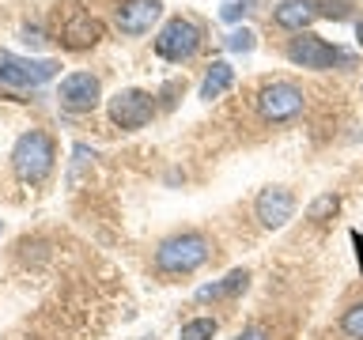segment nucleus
<instances>
[{
    "instance_id": "obj_1",
    "label": "nucleus",
    "mask_w": 363,
    "mask_h": 340,
    "mask_svg": "<svg viewBox=\"0 0 363 340\" xmlns=\"http://www.w3.org/2000/svg\"><path fill=\"white\" fill-rule=\"evenodd\" d=\"M208 238L197 234V231H186V234H174L167 238L163 246L155 249V268L159 272H170V276H182V272H193L208 261Z\"/></svg>"
},
{
    "instance_id": "obj_2",
    "label": "nucleus",
    "mask_w": 363,
    "mask_h": 340,
    "mask_svg": "<svg viewBox=\"0 0 363 340\" xmlns=\"http://www.w3.org/2000/svg\"><path fill=\"white\" fill-rule=\"evenodd\" d=\"M11 166H16V174L23 181H30V186L45 181L53 170V140L38 129L23 132L16 140V147H11Z\"/></svg>"
},
{
    "instance_id": "obj_3",
    "label": "nucleus",
    "mask_w": 363,
    "mask_h": 340,
    "mask_svg": "<svg viewBox=\"0 0 363 340\" xmlns=\"http://www.w3.org/2000/svg\"><path fill=\"white\" fill-rule=\"evenodd\" d=\"M57 61L50 57H16V53H0V84L4 87H38L45 79L57 76Z\"/></svg>"
},
{
    "instance_id": "obj_4",
    "label": "nucleus",
    "mask_w": 363,
    "mask_h": 340,
    "mask_svg": "<svg viewBox=\"0 0 363 340\" xmlns=\"http://www.w3.org/2000/svg\"><path fill=\"white\" fill-rule=\"evenodd\" d=\"M303 106H306L303 91L295 84H288V79H272V84H265L257 91V110L265 121H291L303 113Z\"/></svg>"
},
{
    "instance_id": "obj_5",
    "label": "nucleus",
    "mask_w": 363,
    "mask_h": 340,
    "mask_svg": "<svg viewBox=\"0 0 363 340\" xmlns=\"http://www.w3.org/2000/svg\"><path fill=\"white\" fill-rule=\"evenodd\" d=\"M197 50H201V30L193 27L189 19H170L155 38V53L163 57V61H174V64L189 61Z\"/></svg>"
},
{
    "instance_id": "obj_6",
    "label": "nucleus",
    "mask_w": 363,
    "mask_h": 340,
    "mask_svg": "<svg viewBox=\"0 0 363 340\" xmlns=\"http://www.w3.org/2000/svg\"><path fill=\"white\" fill-rule=\"evenodd\" d=\"M152 95L147 91H118V95L110 98V118L113 125H121V129H144L147 121H152Z\"/></svg>"
},
{
    "instance_id": "obj_7",
    "label": "nucleus",
    "mask_w": 363,
    "mask_h": 340,
    "mask_svg": "<svg viewBox=\"0 0 363 340\" xmlns=\"http://www.w3.org/2000/svg\"><path fill=\"white\" fill-rule=\"evenodd\" d=\"M288 61L299 64V68H329L337 61H345V53L333 50L325 38H318V34H295L288 42Z\"/></svg>"
},
{
    "instance_id": "obj_8",
    "label": "nucleus",
    "mask_w": 363,
    "mask_h": 340,
    "mask_svg": "<svg viewBox=\"0 0 363 340\" xmlns=\"http://www.w3.org/2000/svg\"><path fill=\"white\" fill-rule=\"evenodd\" d=\"M57 98H61L65 110H76V113L95 110L99 98H102L99 76H91V72H68L61 79V87H57Z\"/></svg>"
},
{
    "instance_id": "obj_9",
    "label": "nucleus",
    "mask_w": 363,
    "mask_h": 340,
    "mask_svg": "<svg viewBox=\"0 0 363 340\" xmlns=\"http://www.w3.org/2000/svg\"><path fill=\"white\" fill-rule=\"evenodd\" d=\"M102 38V23L84 8H68V16L61 19V45L65 50H87Z\"/></svg>"
},
{
    "instance_id": "obj_10",
    "label": "nucleus",
    "mask_w": 363,
    "mask_h": 340,
    "mask_svg": "<svg viewBox=\"0 0 363 340\" xmlns=\"http://www.w3.org/2000/svg\"><path fill=\"white\" fill-rule=\"evenodd\" d=\"M254 212H257L261 227H269V231H280V227L291 220V212H295V197H291L288 189H280V186H269V189H261Z\"/></svg>"
},
{
    "instance_id": "obj_11",
    "label": "nucleus",
    "mask_w": 363,
    "mask_h": 340,
    "mask_svg": "<svg viewBox=\"0 0 363 340\" xmlns=\"http://www.w3.org/2000/svg\"><path fill=\"white\" fill-rule=\"evenodd\" d=\"M163 16V4L159 0H125L118 8V27L125 34H144L152 30V23Z\"/></svg>"
},
{
    "instance_id": "obj_12",
    "label": "nucleus",
    "mask_w": 363,
    "mask_h": 340,
    "mask_svg": "<svg viewBox=\"0 0 363 340\" xmlns=\"http://www.w3.org/2000/svg\"><path fill=\"white\" fill-rule=\"evenodd\" d=\"M314 19H318L314 0H280V4L272 8V23L284 27V30H295V34H303Z\"/></svg>"
},
{
    "instance_id": "obj_13",
    "label": "nucleus",
    "mask_w": 363,
    "mask_h": 340,
    "mask_svg": "<svg viewBox=\"0 0 363 340\" xmlns=\"http://www.w3.org/2000/svg\"><path fill=\"white\" fill-rule=\"evenodd\" d=\"M246 283H250V272H246V268H235V272H227L223 280L204 283V288L197 291V302H208V299H231V295H242V291H246Z\"/></svg>"
},
{
    "instance_id": "obj_14",
    "label": "nucleus",
    "mask_w": 363,
    "mask_h": 340,
    "mask_svg": "<svg viewBox=\"0 0 363 340\" xmlns=\"http://www.w3.org/2000/svg\"><path fill=\"white\" fill-rule=\"evenodd\" d=\"M231 84H235V68L227 61H212L204 79H201V98H220Z\"/></svg>"
},
{
    "instance_id": "obj_15",
    "label": "nucleus",
    "mask_w": 363,
    "mask_h": 340,
    "mask_svg": "<svg viewBox=\"0 0 363 340\" xmlns=\"http://www.w3.org/2000/svg\"><path fill=\"white\" fill-rule=\"evenodd\" d=\"M212 336H216V317H193L178 333V340H212Z\"/></svg>"
},
{
    "instance_id": "obj_16",
    "label": "nucleus",
    "mask_w": 363,
    "mask_h": 340,
    "mask_svg": "<svg viewBox=\"0 0 363 340\" xmlns=\"http://www.w3.org/2000/svg\"><path fill=\"white\" fill-rule=\"evenodd\" d=\"M337 208H340V197H337V193H322V197H314V200H311L306 215L322 223V220H329V215H337Z\"/></svg>"
},
{
    "instance_id": "obj_17",
    "label": "nucleus",
    "mask_w": 363,
    "mask_h": 340,
    "mask_svg": "<svg viewBox=\"0 0 363 340\" xmlns=\"http://www.w3.org/2000/svg\"><path fill=\"white\" fill-rule=\"evenodd\" d=\"M340 329H345L348 340H363V302L348 306L345 317H340Z\"/></svg>"
},
{
    "instance_id": "obj_18",
    "label": "nucleus",
    "mask_w": 363,
    "mask_h": 340,
    "mask_svg": "<svg viewBox=\"0 0 363 340\" xmlns=\"http://www.w3.org/2000/svg\"><path fill=\"white\" fill-rule=\"evenodd\" d=\"M254 45H257V38H254V30H246V27L227 34V50H235V53H250Z\"/></svg>"
},
{
    "instance_id": "obj_19",
    "label": "nucleus",
    "mask_w": 363,
    "mask_h": 340,
    "mask_svg": "<svg viewBox=\"0 0 363 340\" xmlns=\"http://www.w3.org/2000/svg\"><path fill=\"white\" fill-rule=\"evenodd\" d=\"M250 4H254V0H227V4L220 8V16L223 19H242L246 11H250Z\"/></svg>"
},
{
    "instance_id": "obj_20",
    "label": "nucleus",
    "mask_w": 363,
    "mask_h": 340,
    "mask_svg": "<svg viewBox=\"0 0 363 340\" xmlns=\"http://www.w3.org/2000/svg\"><path fill=\"white\" fill-rule=\"evenodd\" d=\"M23 42H27V45H42L45 38H42L38 27H23Z\"/></svg>"
},
{
    "instance_id": "obj_21",
    "label": "nucleus",
    "mask_w": 363,
    "mask_h": 340,
    "mask_svg": "<svg viewBox=\"0 0 363 340\" xmlns=\"http://www.w3.org/2000/svg\"><path fill=\"white\" fill-rule=\"evenodd\" d=\"M235 340H269V333H265V329H257V325H254V329H242V333H238Z\"/></svg>"
},
{
    "instance_id": "obj_22",
    "label": "nucleus",
    "mask_w": 363,
    "mask_h": 340,
    "mask_svg": "<svg viewBox=\"0 0 363 340\" xmlns=\"http://www.w3.org/2000/svg\"><path fill=\"white\" fill-rule=\"evenodd\" d=\"M356 246H359V268H363V234L356 231Z\"/></svg>"
},
{
    "instance_id": "obj_23",
    "label": "nucleus",
    "mask_w": 363,
    "mask_h": 340,
    "mask_svg": "<svg viewBox=\"0 0 363 340\" xmlns=\"http://www.w3.org/2000/svg\"><path fill=\"white\" fill-rule=\"evenodd\" d=\"M356 34H359V45H363V19L356 23Z\"/></svg>"
},
{
    "instance_id": "obj_24",
    "label": "nucleus",
    "mask_w": 363,
    "mask_h": 340,
    "mask_svg": "<svg viewBox=\"0 0 363 340\" xmlns=\"http://www.w3.org/2000/svg\"><path fill=\"white\" fill-rule=\"evenodd\" d=\"M0 231H4V227H0Z\"/></svg>"
}]
</instances>
